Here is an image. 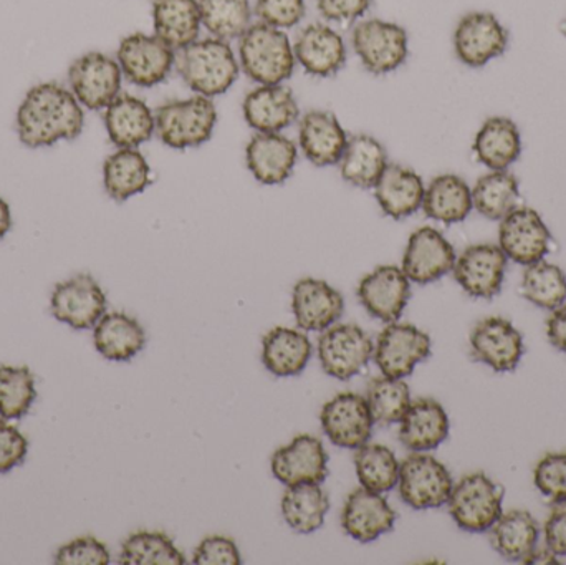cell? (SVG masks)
Returning <instances> with one entry per match:
<instances>
[{
  "instance_id": "obj_1",
  "label": "cell",
  "mask_w": 566,
  "mask_h": 565,
  "mask_svg": "<svg viewBox=\"0 0 566 565\" xmlns=\"http://www.w3.org/2000/svg\"><path fill=\"white\" fill-rule=\"evenodd\" d=\"M85 112L70 88L56 82L39 83L27 92L15 115L20 143L27 148H50L82 135Z\"/></svg>"
},
{
  "instance_id": "obj_2",
  "label": "cell",
  "mask_w": 566,
  "mask_h": 565,
  "mask_svg": "<svg viewBox=\"0 0 566 565\" xmlns=\"http://www.w3.org/2000/svg\"><path fill=\"white\" fill-rule=\"evenodd\" d=\"M176 66L186 85L198 95H224L238 80L241 65L226 40L198 39L176 55Z\"/></svg>"
},
{
  "instance_id": "obj_3",
  "label": "cell",
  "mask_w": 566,
  "mask_h": 565,
  "mask_svg": "<svg viewBox=\"0 0 566 565\" xmlns=\"http://www.w3.org/2000/svg\"><path fill=\"white\" fill-rule=\"evenodd\" d=\"M295 53L289 35L268 23H252L239 39V65L252 82L281 85L293 75Z\"/></svg>"
},
{
  "instance_id": "obj_4",
  "label": "cell",
  "mask_w": 566,
  "mask_h": 565,
  "mask_svg": "<svg viewBox=\"0 0 566 565\" xmlns=\"http://www.w3.org/2000/svg\"><path fill=\"white\" fill-rule=\"evenodd\" d=\"M156 135L172 149L198 148L211 139L218 109L208 96L171 100L155 113Z\"/></svg>"
},
{
  "instance_id": "obj_5",
  "label": "cell",
  "mask_w": 566,
  "mask_h": 565,
  "mask_svg": "<svg viewBox=\"0 0 566 565\" xmlns=\"http://www.w3.org/2000/svg\"><path fill=\"white\" fill-rule=\"evenodd\" d=\"M504 490L485 473H471L452 488L449 513L468 533H488L501 517Z\"/></svg>"
},
{
  "instance_id": "obj_6",
  "label": "cell",
  "mask_w": 566,
  "mask_h": 565,
  "mask_svg": "<svg viewBox=\"0 0 566 565\" xmlns=\"http://www.w3.org/2000/svg\"><path fill=\"white\" fill-rule=\"evenodd\" d=\"M353 50L373 75L395 72L408 59V32L388 20L369 19L353 30Z\"/></svg>"
},
{
  "instance_id": "obj_7",
  "label": "cell",
  "mask_w": 566,
  "mask_h": 565,
  "mask_svg": "<svg viewBox=\"0 0 566 565\" xmlns=\"http://www.w3.org/2000/svg\"><path fill=\"white\" fill-rule=\"evenodd\" d=\"M399 496L416 511L448 504L454 481L448 468L428 453H412L399 467Z\"/></svg>"
},
{
  "instance_id": "obj_8",
  "label": "cell",
  "mask_w": 566,
  "mask_h": 565,
  "mask_svg": "<svg viewBox=\"0 0 566 565\" xmlns=\"http://www.w3.org/2000/svg\"><path fill=\"white\" fill-rule=\"evenodd\" d=\"M116 60L129 83L151 88L171 75L176 66V50L158 35L136 32L119 42Z\"/></svg>"
},
{
  "instance_id": "obj_9",
  "label": "cell",
  "mask_w": 566,
  "mask_h": 565,
  "mask_svg": "<svg viewBox=\"0 0 566 565\" xmlns=\"http://www.w3.org/2000/svg\"><path fill=\"white\" fill-rule=\"evenodd\" d=\"M70 92L80 105L93 112L105 109L122 93L123 72L118 60L102 52H88L70 65Z\"/></svg>"
},
{
  "instance_id": "obj_10",
  "label": "cell",
  "mask_w": 566,
  "mask_h": 565,
  "mask_svg": "<svg viewBox=\"0 0 566 565\" xmlns=\"http://www.w3.org/2000/svg\"><path fill=\"white\" fill-rule=\"evenodd\" d=\"M375 344L355 324H335L318 338V358L323 372L336 380H349L371 360Z\"/></svg>"
},
{
  "instance_id": "obj_11",
  "label": "cell",
  "mask_w": 566,
  "mask_h": 565,
  "mask_svg": "<svg viewBox=\"0 0 566 565\" xmlns=\"http://www.w3.org/2000/svg\"><path fill=\"white\" fill-rule=\"evenodd\" d=\"M106 295L90 274L59 282L50 297V312L56 321L75 331H88L106 314Z\"/></svg>"
},
{
  "instance_id": "obj_12",
  "label": "cell",
  "mask_w": 566,
  "mask_h": 565,
  "mask_svg": "<svg viewBox=\"0 0 566 565\" xmlns=\"http://www.w3.org/2000/svg\"><path fill=\"white\" fill-rule=\"evenodd\" d=\"M429 355L431 338L426 332L411 324L392 322L378 335L373 358L385 377L405 378Z\"/></svg>"
},
{
  "instance_id": "obj_13",
  "label": "cell",
  "mask_w": 566,
  "mask_h": 565,
  "mask_svg": "<svg viewBox=\"0 0 566 565\" xmlns=\"http://www.w3.org/2000/svg\"><path fill=\"white\" fill-rule=\"evenodd\" d=\"M319 423L323 433L335 447L358 450L371 438L375 418L366 398L345 391L322 408Z\"/></svg>"
},
{
  "instance_id": "obj_14",
  "label": "cell",
  "mask_w": 566,
  "mask_h": 565,
  "mask_svg": "<svg viewBox=\"0 0 566 565\" xmlns=\"http://www.w3.org/2000/svg\"><path fill=\"white\" fill-rule=\"evenodd\" d=\"M509 32L491 12H471L459 20L454 32L455 55L464 65L481 69L504 55Z\"/></svg>"
},
{
  "instance_id": "obj_15",
  "label": "cell",
  "mask_w": 566,
  "mask_h": 565,
  "mask_svg": "<svg viewBox=\"0 0 566 565\" xmlns=\"http://www.w3.org/2000/svg\"><path fill=\"white\" fill-rule=\"evenodd\" d=\"M552 234L542 216L532 208H515L499 229V248L507 259L527 265L542 261L551 252Z\"/></svg>"
},
{
  "instance_id": "obj_16",
  "label": "cell",
  "mask_w": 566,
  "mask_h": 565,
  "mask_svg": "<svg viewBox=\"0 0 566 565\" xmlns=\"http://www.w3.org/2000/svg\"><path fill=\"white\" fill-rule=\"evenodd\" d=\"M356 294L369 315L392 324L408 305L411 281L398 265H379L361 279Z\"/></svg>"
},
{
  "instance_id": "obj_17",
  "label": "cell",
  "mask_w": 566,
  "mask_h": 565,
  "mask_svg": "<svg viewBox=\"0 0 566 565\" xmlns=\"http://www.w3.org/2000/svg\"><path fill=\"white\" fill-rule=\"evenodd\" d=\"M474 360L489 365L494 372H514L524 357V338L507 318L489 317L471 332Z\"/></svg>"
},
{
  "instance_id": "obj_18",
  "label": "cell",
  "mask_w": 566,
  "mask_h": 565,
  "mask_svg": "<svg viewBox=\"0 0 566 565\" xmlns=\"http://www.w3.org/2000/svg\"><path fill=\"white\" fill-rule=\"evenodd\" d=\"M455 251L438 229L419 228L412 232L402 258V271L419 285L439 281L454 269Z\"/></svg>"
},
{
  "instance_id": "obj_19",
  "label": "cell",
  "mask_w": 566,
  "mask_h": 565,
  "mask_svg": "<svg viewBox=\"0 0 566 565\" xmlns=\"http://www.w3.org/2000/svg\"><path fill=\"white\" fill-rule=\"evenodd\" d=\"M271 467L283 486L322 484L328 477V454L318 438L300 435L275 451Z\"/></svg>"
},
{
  "instance_id": "obj_20",
  "label": "cell",
  "mask_w": 566,
  "mask_h": 565,
  "mask_svg": "<svg viewBox=\"0 0 566 565\" xmlns=\"http://www.w3.org/2000/svg\"><path fill=\"white\" fill-rule=\"evenodd\" d=\"M507 255L499 245H469L455 259L454 279L471 297L492 299L504 284Z\"/></svg>"
},
{
  "instance_id": "obj_21",
  "label": "cell",
  "mask_w": 566,
  "mask_h": 565,
  "mask_svg": "<svg viewBox=\"0 0 566 565\" xmlns=\"http://www.w3.org/2000/svg\"><path fill=\"white\" fill-rule=\"evenodd\" d=\"M345 311V299L328 282L306 278L292 292L296 325L305 332H323L335 325Z\"/></svg>"
},
{
  "instance_id": "obj_22",
  "label": "cell",
  "mask_w": 566,
  "mask_h": 565,
  "mask_svg": "<svg viewBox=\"0 0 566 565\" xmlns=\"http://www.w3.org/2000/svg\"><path fill=\"white\" fill-rule=\"evenodd\" d=\"M296 63L319 79L336 75L346 63L343 36L325 23H310L293 43Z\"/></svg>"
},
{
  "instance_id": "obj_23",
  "label": "cell",
  "mask_w": 566,
  "mask_h": 565,
  "mask_svg": "<svg viewBox=\"0 0 566 565\" xmlns=\"http://www.w3.org/2000/svg\"><path fill=\"white\" fill-rule=\"evenodd\" d=\"M396 523V511L382 494L359 488L353 491L343 506L342 527L349 537L361 544L373 543L389 533Z\"/></svg>"
},
{
  "instance_id": "obj_24",
  "label": "cell",
  "mask_w": 566,
  "mask_h": 565,
  "mask_svg": "<svg viewBox=\"0 0 566 565\" xmlns=\"http://www.w3.org/2000/svg\"><path fill=\"white\" fill-rule=\"evenodd\" d=\"M109 142L116 148H139L155 135V113L138 96L119 93L103 115Z\"/></svg>"
},
{
  "instance_id": "obj_25",
  "label": "cell",
  "mask_w": 566,
  "mask_h": 565,
  "mask_svg": "<svg viewBox=\"0 0 566 565\" xmlns=\"http://www.w3.org/2000/svg\"><path fill=\"white\" fill-rule=\"evenodd\" d=\"M298 149L282 133H258L245 148L249 171L262 185L275 186L292 176Z\"/></svg>"
},
{
  "instance_id": "obj_26",
  "label": "cell",
  "mask_w": 566,
  "mask_h": 565,
  "mask_svg": "<svg viewBox=\"0 0 566 565\" xmlns=\"http://www.w3.org/2000/svg\"><path fill=\"white\" fill-rule=\"evenodd\" d=\"M298 145L312 165L325 168L338 165L348 145V135L332 112L313 109L300 122Z\"/></svg>"
},
{
  "instance_id": "obj_27",
  "label": "cell",
  "mask_w": 566,
  "mask_h": 565,
  "mask_svg": "<svg viewBox=\"0 0 566 565\" xmlns=\"http://www.w3.org/2000/svg\"><path fill=\"white\" fill-rule=\"evenodd\" d=\"M245 122L258 133H282L298 118L300 109L292 90L281 85H261L245 96Z\"/></svg>"
},
{
  "instance_id": "obj_28",
  "label": "cell",
  "mask_w": 566,
  "mask_h": 565,
  "mask_svg": "<svg viewBox=\"0 0 566 565\" xmlns=\"http://www.w3.org/2000/svg\"><path fill=\"white\" fill-rule=\"evenodd\" d=\"M449 437V417L444 407L432 398H421L409 405L399 421V440L412 453L436 450Z\"/></svg>"
},
{
  "instance_id": "obj_29",
  "label": "cell",
  "mask_w": 566,
  "mask_h": 565,
  "mask_svg": "<svg viewBox=\"0 0 566 565\" xmlns=\"http://www.w3.org/2000/svg\"><path fill=\"white\" fill-rule=\"evenodd\" d=\"M373 189L379 208L396 221L409 218L422 208L424 182L418 172L406 166L389 163Z\"/></svg>"
},
{
  "instance_id": "obj_30",
  "label": "cell",
  "mask_w": 566,
  "mask_h": 565,
  "mask_svg": "<svg viewBox=\"0 0 566 565\" xmlns=\"http://www.w3.org/2000/svg\"><path fill=\"white\" fill-rule=\"evenodd\" d=\"M313 345L305 332L275 327L262 338V362L275 377H296L312 358Z\"/></svg>"
},
{
  "instance_id": "obj_31",
  "label": "cell",
  "mask_w": 566,
  "mask_h": 565,
  "mask_svg": "<svg viewBox=\"0 0 566 565\" xmlns=\"http://www.w3.org/2000/svg\"><path fill=\"white\" fill-rule=\"evenodd\" d=\"M93 344L106 360L128 362L145 348V328L132 315L112 312L95 325Z\"/></svg>"
},
{
  "instance_id": "obj_32",
  "label": "cell",
  "mask_w": 566,
  "mask_h": 565,
  "mask_svg": "<svg viewBox=\"0 0 566 565\" xmlns=\"http://www.w3.org/2000/svg\"><path fill=\"white\" fill-rule=\"evenodd\" d=\"M155 35L175 50H182L199 39L202 17L199 0H155Z\"/></svg>"
},
{
  "instance_id": "obj_33",
  "label": "cell",
  "mask_w": 566,
  "mask_h": 565,
  "mask_svg": "<svg viewBox=\"0 0 566 565\" xmlns=\"http://www.w3.org/2000/svg\"><path fill=\"white\" fill-rule=\"evenodd\" d=\"M151 182V168L138 148H118L105 159L103 186L106 195L118 202L145 191Z\"/></svg>"
},
{
  "instance_id": "obj_34",
  "label": "cell",
  "mask_w": 566,
  "mask_h": 565,
  "mask_svg": "<svg viewBox=\"0 0 566 565\" xmlns=\"http://www.w3.org/2000/svg\"><path fill=\"white\" fill-rule=\"evenodd\" d=\"M489 533L494 550L511 563H525L541 540L537 520L524 510L502 513Z\"/></svg>"
},
{
  "instance_id": "obj_35",
  "label": "cell",
  "mask_w": 566,
  "mask_h": 565,
  "mask_svg": "<svg viewBox=\"0 0 566 565\" xmlns=\"http://www.w3.org/2000/svg\"><path fill=\"white\" fill-rule=\"evenodd\" d=\"M338 165L346 182L356 188L373 189L389 163L385 146L378 139L369 135H355L348 138Z\"/></svg>"
},
{
  "instance_id": "obj_36",
  "label": "cell",
  "mask_w": 566,
  "mask_h": 565,
  "mask_svg": "<svg viewBox=\"0 0 566 565\" xmlns=\"http://www.w3.org/2000/svg\"><path fill=\"white\" fill-rule=\"evenodd\" d=\"M474 153L482 165L492 171L507 169L522 153V138L517 125L505 116H494L479 129Z\"/></svg>"
},
{
  "instance_id": "obj_37",
  "label": "cell",
  "mask_w": 566,
  "mask_h": 565,
  "mask_svg": "<svg viewBox=\"0 0 566 565\" xmlns=\"http://www.w3.org/2000/svg\"><path fill=\"white\" fill-rule=\"evenodd\" d=\"M472 208V189L455 175H441L432 179L422 199L426 216L444 224L464 221Z\"/></svg>"
},
{
  "instance_id": "obj_38",
  "label": "cell",
  "mask_w": 566,
  "mask_h": 565,
  "mask_svg": "<svg viewBox=\"0 0 566 565\" xmlns=\"http://www.w3.org/2000/svg\"><path fill=\"white\" fill-rule=\"evenodd\" d=\"M328 511V494L319 484L286 488L282 498L283 520L298 534H312L323 527Z\"/></svg>"
},
{
  "instance_id": "obj_39",
  "label": "cell",
  "mask_w": 566,
  "mask_h": 565,
  "mask_svg": "<svg viewBox=\"0 0 566 565\" xmlns=\"http://www.w3.org/2000/svg\"><path fill=\"white\" fill-rule=\"evenodd\" d=\"M521 189L518 181L507 169L482 176L472 188V205L484 218L502 221L517 208Z\"/></svg>"
},
{
  "instance_id": "obj_40",
  "label": "cell",
  "mask_w": 566,
  "mask_h": 565,
  "mask_svg": "<svg viewBox=\"0 0 566 565\" xmlns=\"http://www.w3.org/2000/svg\"><path fill=\"white\" fill-rule=\"evenodd\" d=\"M399 467L396 454L382 444L366 443L356 450V477L361 488L373 493L385 494L398 486Z\"/></svg>"
},
{
  "instance_id": "obj_41",
  "label": "cell",
  "mask_w": 566,
  "mask_h": 565,
  "mask_svg": "<svg viewBox=\"0 0 566 565\" xmlns=\"http://www.w3.org/2000/svg\"><path fill=\"white\" fill-rule=\"evenodd\" d=\"M202 25L216 39H241L252 25L251 0H199Z\"/></svg>"
},
{
  "instance_id": "obj_42",
  "label": "cell",
  "mask_w": 566,
  "mask_h": 565,
  "mask_svg": "<svg viewBox=\"0 0 566 565\" xmlns=\"http://www.w3.org/2000/svg\"><path fill=\"white\" fill-rule=\"evenodd\" d=\"M522 295L537 307L555 311L566 302V274L558 265L542 261L527 265Z\"/></svg>"
},
{
  "instance_id": "obj_43",
  "label": "cell",
  "mask_w": 566,
  "mask_h": 565,
  "mask_svg": "<svg viewBox=\"0 0 566 565\" xmlns=\"http://www.w3.org/2000/svg\"><path fill=\"white\" fill-rule=\"evenodd\" d=\"M118 563L122 565H185L186 557L166 534L139 531L123 543Z\"/></svg>"
},
{
  "instance_id": "obj_44",
  "label": "cell",
  "mask_w": 566,
  "mask_h": 565,
  "mask_svg": "<svg viewBox=\"0 0 566 565\" xmlns=\"http://www.w3.org/2000/svg\"><path fill=\"white\" fill-rule=\"evenodd\" d=\"M375 423L396 425L402 420L411 401V391L402 378H373L366 394Z\"/></svg>"
},
{
  "instance_id": "obj_45",
  "label": "cell",
  "mask_w": 566,
  "mask_h": 565,
  "mask_svg": "<svg viewBox=\"0 0 566 565\" xmlns=\"http://www.w3.org/2000/svg\"><path fill=\"white\" fill-rule=\"evenodd\" d=\"M36 398L35 377L27 367H0V417L19 420Z\"/></svg>"
},
{
  "instance_id": "obj_46",
  "label": "cell",
  "mask_w": 566,
  "mask_h": 565,
  "mask_svg": "<svg viewBox=\"0 0 566 565\" xmlns=\"http://www.w3.org/2000/svg\"><path fill=\"white\" fill-rule=\"evenodd\" d=\"M534 483L554 503L566 501V453H551L538 461Z\"/></svg>"
},
{
  "instance_id": "obj_47",
  "label": "cell",
  "mask_w": 566,
  "mask_h": 565,
  "mask_svg": "<svg viewBox=\"0 0 566 565\" xmlns=\"http://www.w3.org/2000/svg\"><path fill=\"white\" fill-rule=\"evenodd\" d=\"M56 565H108L112 563L105 544L92 536L78 537L56 551Z\"/></svg>"
},
{
  "instance_id": "obj_48",
  "label": "cell",
  "mask_w": 566,
  "mask_h": 565,
  "mask_svg": "<svg viewBox=\"0 0 566 565\" xmlns=\"http://www.w3.org/2000/svg\"><path fill=\"white\" fill-rule=\"evenodd\" d=\"M255 13L275 29H292L305 17V0H258Z\"/></svg>"
},
{
  "instance_id": "obj_49",
  "label": "cell",
  "mask_w": 566,
  "mask_h": 565,
  "mask_svg": "<svg viewBox=\"0 0 566 565\" xmlns=\"http://www.w3.org/2000/svg\"><path fill=\"white\" fill-rule=\"evenodd\" d=\"M192 564L242 565V557L231 537L209 536L195 551Z\"/></svg>"
},
{
  "instance_id": "obj_50",
  "label": "cell",
  "mask_w": 566,
  "mask_h": 565,
  "mask_svg": "<svg viewBox=\"0 0 566 565\" xmlns=\"http://www.w3.org/2000/svg\"><path fill=\"white\" fill-rule=\"evenodd\" d=\"M29 453V441L19 428L0 417V474L10 473L20 467Z\"/></svg>"
},
{
  "instance_id": "obj_51",
  "label": "cell",
  "mask_w": 566,
  "mask_h": 565,
  "mask_svg": "<svg viewBox=\"0 0 566 565\" xmlns=\"http://www.w3.org/2000/svg\"><path fill=\"white\" fill-rule=\"evenodd\" d=\"M373 0H316V7H318L319 15L328 22L348 23L356 22L361 19L369 7H371Z\"/></svg>"
},
{
  "instance_id": "obj_52",
  "label": "cell",
  "mask_w": 566,
  "mask_h": 565,
  "mask_svg": "<svg viewBox=\"0 0 566 565\" xmlns=\"http://www.w3.org/2000/svg\"><path fill=\"white\" fill-rule=\"evenodd\" d=\"M544 536L545 546L552 553L558 557H566V501L555 503L552 508L544 526Z\"/></svg>"
},
{
  "instance_id": "obj_53",
  "label": "cell",
  "mask_w": 566,
  "mask_h": 565,
  "mask_svg": "<svg viewBox=\"0 0 566 565\" xmlns=\"http://www.w3.org/2000/svg\"><path fill=\"white\" fill-rule=\"evenodd\" d=\"M547 335L551 344L566 354V302L552 311L547 321Z\"/></svg>"
},
{
  "instance_id": "obj_54",
  "label": "cell",
  "mask_w": 566,
  "mask_h": 565,
  "mask_svg": "<svg viewBox=\"0 0 566 565\" xmlns=\"http://www.w3.org/2000/svg\"><path fill=\"white\" fill-rule=\"evenodd\" d=\"M12 229V211L9 202L0 196V241L9 234Z\"/></svg>"
},
{
  "instance_id": "obj_55",
  "label": "cell",
  "mask_w": 566,
  "mask_h": 565,
  "mask_svg": "<svg viewBox=\"0 0 566 565\" xmlns=\"http://www.w3.org/2000/svg\"><path fill=\"white\" fill-rule=\"evenodd\" d=\"M557 557V554L552 553L547 546H545V550H538L537 547L524 564H558Z\"/></svg>"
},
{
  "instance_id": "obj_56",
  "label": "cell",
  "mask_w": 566,
  "mask_h": 565,
  "mask_svg": "<svg viewBox=\"0 0 566 565\" xmlns=\"http://www.w3.org/2000/svg\"><path fill=\"white\" fill-rule=\"evenodd\" d=\"M562 32H564V35L566 36V19L564 20V23H562Z\"/></svg>"
}]
</instances>
